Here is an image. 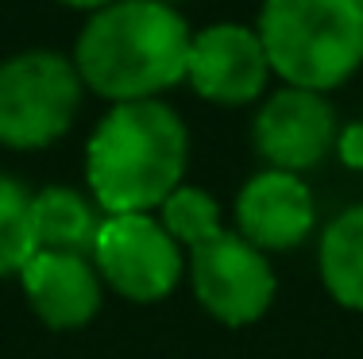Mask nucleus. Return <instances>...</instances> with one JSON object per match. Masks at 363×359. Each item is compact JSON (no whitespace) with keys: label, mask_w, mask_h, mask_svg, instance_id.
<instances>
[{"label":"nucleus","mask_w":363,"mask_h":359,"mask_svg":"<svg viewBox=\"0 0 363 359\" xmlns=\"http://www.w3.org/2000/svg\"><path fill=\"white\" fill-rule=\"evenodd\" d=\"M255 147L271 162V170L306 174L321 166L336 147V116L321 93L282 89L267 97L255 116Z\"/></svg>","instance_id":"nucleus-7"},{"label":"nucleus","mask_w":363,"mask_h":359,"mask_svg":"<svg viewBox=\"0 0 363 359\" xmlns=\"http://www.w3.org/2000/svg\"><path fill=\"white\" fill-rule=\"evenodd\" d=\"M62 4H70V8H89V12H101V8L116 4V0H62Z\"/></svg>","instance_id":"nucleus-16"},{"label":"nucleus","mask_w":363,"mask_h":359,"mask_svg":"<svg viewBox=\"0 0 363 359\" xmlns=\"http://www.w3.org/2000/svg\"><path fill=\"white\" fill-rule=\"evenodd\" d=\"M155 4H167L170 8V4H178V0H155Z\"/></svg>","instance_id":"nucleus-17"},{"label":"nucleus","mask_w":363,"mask_h":359,"mask_svg":"<svg viewBox=\"0 0 363 359\" xmlns=\"http://www.w3.org/2000/svg\"><path fill=\"white\" fill-rule=\"evenodd\" d=\"M189 28L167 4L155 0H116L89 16L77 35L74 70L93 93L128 105L155 101L186 78Z\"/></svg>","instance_id":"nucleus-1"},{"label":"nucleus","mask_w":363,"mask_h":359,"mask_svg":"<svg viewBox=\"0 0 363 359\" xmlns=\"http://www.w3.org/2000/svg\"><path fill=\"white\" fill-rule=\"evenodd\" d=\"M93 267L132 302H162L182 278V247L151 212L105 217Z\"/></svg>","instance_id":"nucleus-5"},{"label":"nucleus","mask_w":363,"mask_h":359,"mask_svg":"<svg viewBox=\"0 0 363 359\" xmlns=\"http://www.w3.org/2000/svg\"><path fill=\"white\" fill-rule=\"evenodd\" d=\"M321 278L340 305L363 313V205L344 209L321 236Z\"/></svg>","instance_id":"nucleus-12"},{"label":"nucleus","mask_w":363,"mask_h":359,"mask_svg":"<svg viewBox=\"0 0 363 359\" xmlns=\"http://www.w3.org/2000/svg\"><path fill=\"white\" fill-rule=\"evenodd\" d=\"M189 278H194L197 302L232 329L259 321L271 309L274 290H279L271 259L240 232H220L217 239L194 247Z\"/></svg>","instance_id":"nucleus-6"},{"label":"nucleus","mask_w":363,"mask_h":359,"mask_svg":"<svg viewBox=\"0 0 363 359\" xmlns=\"http://www.w3.org/2000/svg\"><path fill=\"white\" fill-rule=\"evenodd\" d=\"M159 209H162V228L174 236L178 247L186 244L189 251L201 247V244H209V239H217L224 232L217 201H213L205 190H197V186H178Z\"/></svg>","instance_id":"nucleus-14"},{"label":"nucleus","mask_w":363,"mask_h":359,"mask_svg":"<svg viewBox=\"0 0 363 359\" xmlns=\"http://www.w3.org/2000/svg\"><path fill=\"white\" fill-rule=\"evenodd\" d=\"M236 224L259 251H290L313 228V193L301 174L263 170L236 193Z\"/></svg>","instance_id":"nucleus-9"},{"label":"nucleus","mask_w":363,"mask_h":359,"mask_svg":"<svg viewBox=\"0 0 363 359\" xmlns=\"http://www.w3.org/2000/svg\"><path fill=\"white\" fill-rule=\"evenodd\" d=\"M189 135L162 101L112 105L85 151L89 193L105 217L151 212L182 186Z\"/></svg>","instance_id":"nucleus-2"},{"label":"nucleus","mask_w":363,"mask_h":359,"mask_svg":"<svg viewBox=\"0 0 363 359\" xmlns=\"http://www.w3.org/2000/svg\"><path fill=\"white\" fill-rule=\"evenodd\" d=\"M271 62L259 31L244 23H213L189 39L186 81L217 105H247L263 93Z\"/></svg>","instance_id":"nucleus-8"},{"label":"nucleus","mask_w":363,"mask_h":359,"mask_svg":"<svg viewBox=\"0 0 363 359\" xmlns=\"http://www.w3.org/2000/svg\"><path fill=\"white\" fill-rule=\"evenodd\" d=\"M82 105L74 62L50 50H28L0 62V143L39 151L70 132Z\"/></svg>","instance_id":"nucleus-4"},{"label":"nucleus","mask_w":363,"mask_h":359,"mask_svg":"<svg viewBox=\"0 0 363 359\" xmlns=\"http://www.w3.org/2000/svg\"><path fill=\"white\" fill-rule=\"evenodd\" d=\"M356 4H359V8H363V0H356Z\"/></svg>","instance_id":"nucleus-18"},{"label":"nucleus","mask_w":363,"mask_h":359,"mask_svg":"<svg viewBox=\"0 0 363 359\" xmlns=\"http://www.w3.org/2000/svg\"><path fill=\"white\" fill-rule=\"evenodd\" d=\"M39 251L31 224V193L16 178L0 174V278L20 275Z\"/></svg>","instance_id":"nucleus-13"},{"label":"nucleus","mask_w":363,"mask_h":359,"mask_svg":"<svg viewBox=\"0 0 363 359\" xmlns=\"http://www.w3.org/2000/svg\"><path fill=\"white\" fill-rule=\"evenodd\" d=\"M259 42L290 89H336L363 66V8L356 0H267Z\"/></svg>","instance_id":"nucleus-3"},{"label":"nucleus","mask_w":363,"mask_h":359,"mask_svg":"<svg viewBox=\"0 0 363 359\" xmlns=\"http://www.w3.org/2000/svg\"><path fill=\"white\" fill-rule=\"evenodd\" d=\"M20 278L31 309L50 329H82L101 309V275L85 255L35 251Z\"/></svg>","instance_id":"nucleus-10"},{"label":"nucleus","mask_w":363,"mask_h":359,"mask_svg":"<svg viewBox=\"0 0 363 359\" xmlns=\"http://www.w3.org/2000/svg\"><path fill=\"white\" fill-rule=\"evenodd\" d=\"M31 224H35L39 251H70L93 259V247L101 236V205L70 186H50L31 198Z\"/></svg>","instance_id":"nucleus-11"},{"label":"nucleus","mask_w":363,"mask_h":359,"mask_svg":"<svg viewBox=\"0 0 363 359\" xmlns=\"http://www.w3.org/2000/svg\"><path fill=\"white\" fill-rule=\"evenodd\" d=\"M336 155L348 170H363V120L336 132Z\"/></svg>","instance_id":"nucleus-15"}]
</instances>
